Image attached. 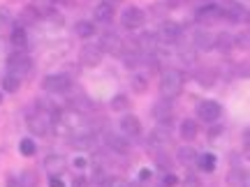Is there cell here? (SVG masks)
<instances>
[{"mask_svg": "<svg viewBox=\"0 0 250 187\" xmlns=\"http://www.w3.org/2000/svg\"><path fill=\"white\" fill-rule=\"evenodd\" d=\"M183 72L181 70H174V67H169V70L162 72L160 76V95L165 99H174L181 95V90H183Z\"/></svg>", "mask_w": 250, "mask_h": 187, "instance_id": "cell-1", "label": "cell"}, {"mask_svg": "<svg viewBox=\"0 0 250 187\" xmlns=\"http://www.w3.org/2000/svg\"><path fill=\"white\" fill-rule=\"evenodd\" d=\"M54 123H56V118L51 111H35L26 120L30 134H35V136H46V134L54 130Z\"/></svg>", "mask_w": 250, "mask_h": 187, "instance_id": "cell-2", "label": "cell"}, {"mask_svg": "<svg viewBox=\"0 0 250 187\" xmlns=\"http://www.w3.org/2000/svg\"><path fill=\"white\" fill-rule=\"evenodd\" d=\"M197 116H199V120H204V123H215L218 118L223 116V107L215 99H202L197 104Z\"/></svg>", "mask_w": 250, "mask_h": 187, "instance_id": "cell-3", "label": "cell"}, {"mask_svg": "<svg viewBox=\"0 0 250 187\" xmlns=\"http://www.w3.org/2000/svg\"><path fill=\"white\" fill-rule=\"evenodd\" d=\"M104 58V51H102V46L100 44H83L79 51V62L83 67H98L100 62Z\"/></svg>", "mask_w": 250, "mask_h": 187, "instance_id": "cell-4", "label": "cell"}, {"mask_svg": "<svg viewBox=\"0 0 250 187\" xmlns=\"http://www.w3.org/2000/svg\"><path fill=\"white\" fill-rule=\"evenodd\" d=\"M181 35H183V28H181V23H176V21H162L160 28H158V39L160 42H165V44H176L181 39Z\"/></svg>", "mask_w": 250, "mask_h": 187, "instance_id": "cell-5", "label": "cell"}, {"mask_svg": "<svg viewBox=\"0 0 250 187\" xmlns=\"http://www.w3.org/2000/svg\"><path fill=\"white\" fill-rule=\"evenodd\" d=\"M70 74H49L42 79V90H46V93H65V90H70Z\"/></svg>", "mask_w": 250, "mask_h": 187, "instance_id": "cell-6", "label": "cell"}, {"mask_svg": "<svg viewBox=\"0 0 250 187\" xmlns=\"http://www.w3.org/2000/svg\"><path fill=\"white\" fill-rule=\"evenodd\" d=\"M7 67H9V74L26 76L28 72L33 70V60H30V58H28L23 51H19V54H12L7 58Z\"/></svg>", "mask_w": 250, "mask_h": 187, "instance_id": "cell-7", "label": "cell"}, {"mask_svg": "<svg viewBox=\"0 0 250 187\" xmlns=\"http://www.w3.org/2000/svg\"><path fill=\"white\" fill-rule=\"evenodd\" d=\"M144 21H146V14H144V9L134 7V5L125 7L123 14H121V23H123L127 30H137V28H142Z\"/></svg>", "mask_w": 250, "mask_h": 187, "instance_id": "cell-8", "label": "cell"}, {"mask_svg": "<svg viewBox=\"0 0 250 187\" xmlns=\"http://www.w3.org/2000/svg\"><path fill=\"white\" fill-rule=\"evenodd\" d=\"M220 12H223V19H227V21H234V23L248 21V12L243 9V5L234 2V0H225L223 5H220Z\"/></svg>", "mask_w": 250, "mask_h": 187, "instance_id": "cell-9", "label": "cell"}, {"mask_svg": "<svg viewBox=\"0 0 250 187\" xmlns=\"http://www.w3.org/2000/svg\"><path fill=\"white\" fill-rule=\"evenodd\" d=\"M218 19H223V12H220V5H215V2H206L197 9V21L204 26H211Z\"/></svg>", "mask_w": 250, "mask_h": 187, "instance_id": "cell-10", "label": "cell"}, {"mask_svg": "<svg viewBox=\"0 0 250 187\" xmlns=\"http://www.w3.org/2000/svg\"><path fill=\"white\" fill-rule=\"evenodd\" d=\"M169 143H171V132H169V127H167V123H160L148 134V146L151 148H165Z\"/></svg>", "mask_w": 250, "mask_h": 187, "instance_id": "cell-11", "label": "cell"}, {"mask_svg": "<svg viewBox=\"0 0 250 187\" xmlns=\"http://www.w3.org/2000/svg\"><path fill=\"white\" fill-rule=\"evenodd\" d=\"M160 46V39H158V33H142L137 37V51L144 56H153Z\"/></svg>", "mask_w": 250, "mask_h": 187, "instance_id": "cell-12", "label": "cell"}, {"mask_svg": "<svg viewBox=\"0 0 250 187\" xmlns=\"http://www.w3.org/2000/svg\"><path fill=\"white\" fill-rule=\"evenodd\" d=\"M100 46H102V51H107L111 56H123V39L111 30L100 37Z\"/></svg>", "mask_w": 250, "mask_h": 187, "instance_id": "cell-13", "label": "cell"}, {"mask_svg": "<svg viewBox=\"0 0 250 187\" xmlns=\"http://www.w3.org/2000/svg\"><path fill=\"white\" fill-rule=\"evenodd\" d=\"M44 169L49 171V176H62L65 171H67V160H65V155H49L44 160Z\"/></svg>", "mask_w": 250, "mask_h": 187, "instance_id": "cell-14", "label": "cell"}, {"mask_svg": "<svg viewBox=\"0 0 250 187\" xmlns=\"http://www.w3.org/2000/svg\"><path fill=\"white\" fill-rule=\"evenodd\" d=\"M151 113H153V118L158 120V123H169L171 120V99H158L155 104H153V109H151Z\"/></svg>", "mask_w": 250, "mask_h": 187, "instance_id": "cell-15", "label": "cell"}, {"mask_svg": "<svg viewBox=\"0 0 250 187\" xmlns=\"http://www.w3.org/2000/svg\"><path fill=\"white\" fill-rule=\"evenodd\" d=\"M121 132L125 134V136H139L142 134V120L137 116H132V113H125L123 118H121Z\"/></svg>", "mask_w": 250, "mask_h": 187, "instance_id": "cell-16", "label": "cell"}, {"mask_svg": "<svg viewBox=\"0 0 250 187\" xmlns=\"http://www.w3.org/2000/svg\"><path fill=\"white\" fill-rule=\"evenodd\" d=\"M192 44H195L197 51H211L215 49V35H211L208 30H197L195 37H192Z\"/></svg>", "mask_w": 250, "mask_h": 187, "instance_id": "cell-17", "label": "cell"}, {"mask_svg": "<svg viewBox=\"0 0 250 187\" xmlns=\"http://www.w3.org/2000/svg\"><path fill=\"white\" fill-rule=\"evenodd\" d=\"M197 160H199V152L195 148H190V146H181L179 150H176V162H179L181 167L192 169V167H197Z\"/></svg>", "mask_w": 250, "mask_h": 187, "instance_id": "cell-18", "label": "cell"}, {"mask_svg": "<svg viewBox=\"0 0 250 187\" xmlns=\"http://www.w3.org/2000/svg\"><path fill=\"white\" fill-rule=\"evenodd\" d=\"M93 17H95V21H100V23H109L111 19L116 17V9H114V5L111 2H100V5H95V9H93Z\"/></svg>", "mask_w": 250, "mask_h": 187, "instance_id": "cell-19", "label": "cell"}, {"mask_svg": "<svg viewBox=\"0 0 250 187\" xmlns=\"http://www.w3.org/2000/svg\"><path fill=\"white\" fill-rule=\"evenodd\" d=\"M107 146L114 152H121V155H125V152L130 150V143H127V136H125V134H109L107 132Z\"/></svg>", "mask_w": 250, "mask_h": 187, "instance_id": "cell-20", "label": "cell"}, {"mask_svg": "<svg viewBox=\"0 0 250 187\" xmlns=\"http://www.w3.org/2000/svg\"><path fill=\"white\" fill-rule=\"evenodd\" d=\"M179 134H181V139H186V141H192V139H197V134H199V125H197V120H192V118L181 120Z\"/></svg>", "mask_w": 250, "mask_h": 187, "instance_id": "cell-21", "label": "cell"}, {"mask_svg": "<svg viewBox=\"0 0 250 187\" xmlns=\"http://www.w3.org/2000/svg\"><path fill=\"white\" fill-rule=\"evenodd\" d=\"M248 183V171L241 169V167H232L229 173H227V185L229 187H246Z\"/></svg>", "mask_w": 250, "mask_h": 187, "instance_id": "cell-22", "label": "cell"}, {"mask_svg": "<svg viewBox=\"0 0 250 187\" xmlns=\"http://www.w3.org/2000/svg\"><path fill=\"white\" fill-rule=\"evenodd\" d=\"M9 42H12V46H14V49H26V44H28L26 28H23V26L12 28V33H9Z\"/></svg>", "mask_w": 250, "mask_h": 187, "instance_id": "cell-23", "label": "cell"}, {"mask_svg": "<svg viewBox=\"0 0 250 187\" xmlns=\"http://www.w3.org/2000/svg\"><path fill=\"white\" fill-rule=\"evenodd\" d=\"M197 83H202V86H206V88H211L215 83V79H218V72L211 70V67H202V70H197L195 74Z\"/></svg>", "mask_w": 250, "mask_h": 187, "instance_id": "cell-24", "label": "cell"}, {"mask_svg": "<svg viewBox=\"0 0 250 187\" xmlns=\"http://www.w3.org/2000/svg\"><path fill=\"white\" fill-rule=\"evenodd\" d=\"M197 167H199V171H204V173H211L218 167V157H215L213 152H202L199 160H197Z\"/></svg>", "mask_w": 250, "mask_h": 187, "instance_id": "cell-25", "label": "cell"}, {"mask_svg": "<svg viewBox=\"0 0 250 187\" xmlns=\"http://www.w3.org/2000/svg\"><path fill=\"white\" fill-rule=\"evenodd\" d=\"M215 49L223 51V54H229L234 49V35H229V33H218V35H215Z\"/></svg>", "mask_w": 250, "mask_h": 187, "instance_id": "cell-26", "label": "cell"}, {"mask_svg": "<svg viewBox=\"0 0 250 187\" xmlns=\"http://www.w3.org/2000/svg\"><path fill=\"white\" fill-rule=\"evenodd\" d=\"M54 2L56 0H33V5H30V7L35 9L37 17H49V14L54 12Z\"/></svg>", "mask_w": 250, "mask_h": 187, "instance_id": "cell-27", "label": "cell"}, {"mask_svg": "<svg viewBox=\"0 0 250 187\" xmlns=\"http://www.w3.org/2000/svg\"><path fill=\"white\" fill-rule=\"evenodd\" d=\"M74 33H77L81 39H90V37L95 35V23H90V21H77Z\"/></svg>", "mask_w": 250, "mask_h": 187, "instance_id": "cell-28", "label": "cell"}, {"mask_svg": "<svg viewBox=\"0 0 250 187\" xmlns=\"http://www.w3.org/2000/svg\"><path fill=\"white\" fill-rule=\"evenodd\" d=\"M19 88H21V76H17V74H5L2 76V90L5 93H19Z\"/></svg>", "mask_w": 250, "mask_h": 187, "instance_id": "cell-29", "label": "cell"}, {"mask_svg": "<svg viewBox=\"0 0 250 187\" xmlns=\"http://www.w3.org/2000/svg\"><path fill=\"white\" fill-rule=\"evenodd\" d=\"M93 143H95V136H93V134H77V136L72 139V146L79 148V150H88V148H93Z\"/></svg>", "mask_w": 250, "mask_h": 187, "instance_id": "cell-30", "label": "cell"}, {"mask_svg": "<svg viewBox=\"0 0 250 187\" xmlns=\"http://www.w3.org/2000/svg\"><path fill=\"white\" fill-rule=\"evenodd\" d=\"M37 183H40V178L33 169H23L19 173V185L21 187H37Z\"/></svg>", "mask_w": 250, "mask_h": 187, "instance_id": "cell-31", "label": "cell"}, {"mask_svg": "<svg viewBox=\"0 0 250 187\" xmlns=\"http://www.w3.org/2000/svg\"><path fill=\"white\" fill-rule=\"evenodd\" d=\"M130 86H132L134 93H146L148 90V79L144 74H139V72H134L132 79H130Z\"/></svg>", "mask_w": 250, "mask_h": 187, "instance_id": "cell-32", "label": "cell"}, {"mask_svg": "<svg viewBox=\"0 0 250 187\" xmlns=\"http://www.w3.org/2000/svg\"><path fill=\"white\" fill-rule=\"evenodd\" d=\"M19 152L23 155V157H33L37 152V146L35 141H33V136H26V139H21V143H19Z\"/></svg>", "mask_w": 250, "mask_h": 187, "instance_id": "cell-33", "label": "cell"}, {"mask_svg": "<svg viewBox=\"0 0 250 187\" xmlns=\"http://www.w3.org/2000/svg\"><path fill=\"white\" fill-rule=\"evenodd\" d=\"M12 23H14V14H12V9L7 5H2L0 7V30H7Z\"/></svg>", "mask_w": 250, "mask_h": 187, "instance_id": "cell-34", "label": "cell"}, {"mask_svg": "<svg viewBox=\"0 0 250 187\" xmlns=\"http://www.w3.org/2000/svg\"><path fill=\"white\" fill-rule=\"evenodd\" d=\"M109 107H111V111H118V113H121V111H125V109L130 107V99L125 97L123 93H118L116 97L111 99V104H109Z\"/></svg>", "mask_w": 250, "mask_h": 187, "instance_id": "cell-35", "label": "cell"}, {"mask_svg": "<svg viewBox=\"0 0 250 187\" xmlns=\"http://www.w3.org/2000/svg\"><path fill=\"white\" fill-rule=\"evenodd\" d=\"M234 46L250 51V30H243V33H239V35H234Z\"/></svg>", "mask_w": 250, "mask_h": 187, "instance_id": "cell-36", "label": "cell"}, {"mask_svg": "<svg viewBox=\"0 0 250 187\" xmlns=\"http://www.w3.org/2000/svg\"><path fill=\"white\" fill-rule=\"evenodd\" d=\"M234 76L250 79V60H243V62H239V65H234Z\"/></svg>", "mask_w": 250, "mask_h": 187, "instance_id": "cell-37", "label": "cell"}, {"mask_svg": "<svg viewBox=\"0 0 250 187\" xmlns=\"http://www.w3.org/2000/svg\"><path fill=\"white\" fill-rule=\"evenodd\" d=\"M100 187H127V183L118 176H107V178L100 180Z\"/></svg>", "mask_w": 250, "mask_h": 187, "instance_id": "cell-38", "label": "cell"}, {"mask_svg": "<svg viewBox=\"0 0 250 187\" xmlns=\"http://www.w3.org/2000/svg\"><path fill=\"white\" fill-rule=\"evenodd\" d=\"M155 162H158V167H160V169H165V171L171 169V162H169V157H167L165 152H162V155H158V152H155Z\"/></svg>", "mask_w": 250, "mask_h": 187, "instance_id": "cell-39", "label": "cell"}, {"mask_svg": "<svg viewBox=\"0 0 250 187\" xmlns=\"http://www.w3.org/2000/svg\"><path fill=\"white\" fill-rule=\"evenodd\" d=\"M181 187H202V180L197 178L195 173H190V176L183 180V185H181Z\"/></svg>", "mask_w": 250, "mask_h": 187, "instance_id": "cell-40", "label": "cell"}, {"mask_svg": "<svg viewBox=\"0 0 250 187\" xmlns=\"http://www.w3.org/2000/svg\"><path fill=\"white\" fill-rule=\"evenodd\" d=\"M162 185H165V187H176V185H179V178H176L174 173H169V171H167V176H165V180H162Z\"/></svg>", "mask_w": 250, "mask_h": 187, "instance_id": "cell-41", "label": "cell"}, {"mask_svg": "<svg viewBox=\"0 0 250 187\" xmlns=\"http://www.w3.org/2000/svg\"><path fill=\"white\" fill-rule=\"evenodd\" d=\"M72 167H74V169H86V167H88V160H86V157H77V160L72 162Z\"/></svg>", "mask_w": 250, "mask_h": 187, "instance_id": "cell-42", "label": "cell"}, {"mask_svg": "<svg viewBox=\"0 0 250 187\" xmlns=\"http://www.w3.org/2000/svg\"><path fill=\"white\" fill-rule=\"evenodd\" d=\"M49 187H65L61 176H49Z\"/></svg>", "mask_w": 250, "mask_h": 187, "instance_id": "cell-43", "label": "cell"}, {"mask_svg": "<svg viewBox=\"0 0 250 187\" xmlns=\"http://www.w3.org/2000/svg\"><path fill=\"white\" fill-rule=\"evenodd\" d=\"M220 134H223V127H220V125H218V127H211V130H208V139H211V141H215Z\"/></svg>", "mask_w": 250, "mask_h": 187, "instance_id": "cell-44", "label": "cell"}, {"mask_svg": "<svg viewBox=\"0 0 250 187\" xmlns=\"http://www.w3.org/2000/svg\"><path fill=\"white\" fill-rule=\"evenodd\" d=\"M151 178H153L151 169H142V171H139V180H142V183H146V180H151Z\"/></svg>", "mask_w": 250, "mask_h": 187, "instance_id": "cell-45", "label": "cell"}, {"mask_svg": "<svg viewBox=\"0 0 250 187\" xmlns=\"http://www.w3.org/2000/svg\"><path fill=\"white\" fill-rule=\"evenodd\" d=\"M183 2H186V0H167V5H169V7H181Z\"/></svg>", "mask_w": 250, "mask_h": 187, "instance_id": "cell-46", "label": "cell"}, {"mask_svg": "<svg viewBox=\"0 0 250 187\" xmlns=\"http://www.w3.org/2000/svg\"><path fill=\"white\" fill-rule=\"evenodd\" d=\"M7 187H21L19 185V178H7Z\"/></svg>", "mask_w": 250, "mask_h": 187, "instance_id": "cell-47", "label": "cell"}, {"mask_svg": "<svg viewBox=\"0 0 250 187\" xmlns=\"http://www.w3.org/2000/svg\"><path fill=\"white\" fill-rule=\"evenodd\" d=\"M243 139H246V146H248V148H250V127H248V130H246V134H243Z\"/></svg>", "mask_w": 250, "mask_h": 187, "instance_id": "cell-48", "label": "cell"}, {"mask_svg": "<svg viewBox=\"0 0 250 187\" xmlns=\"http://www.w3.org/2000/svg\"><path fill=\"white\" fill-rule=\"evenodd\" d=\"M58 2H62V5H67V7H72V5H74V0H58Z\"/></svg>", "mask_w": 250, "mask_h": 187, "instance_id": "cell-49", "label": "cell"}, {"mask_svg": "<svg viewBox=\"0 0 250 187\" xmlns=\"http://www.w3.org/2000/svg\"><path fill=\"white\" fill-rule=\"evenodd\" d=\"M0 104H2V93H0Z\"/></svg>", "mask_w": 250, "mask_h": 187, "instance_id": "cell-50", "label": "cell"}, {"mask_svg": "<svg viewBox=\"0 0 250 187\" xmlns=\"http://www.w3.org/2000/svg\"><path fill=\"white\" fill-rule=\"evenodd\" d=\"M111 2H121V0H111Z\"/></svg>", "mask_w": 250, "mask_h": 187, "instance_id": "cell-51", "label": "cell"}]
</instances>
